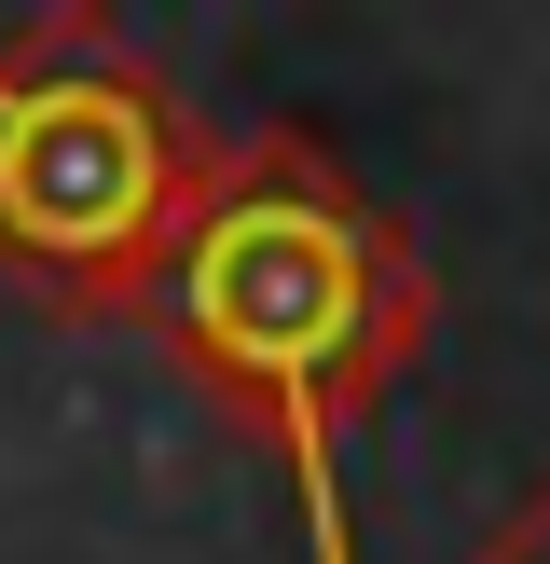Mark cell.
Returning a JSON list of instances; mask_svg holds the SVG:
<instances>
[{
  "label": "cell",
  "instance_id": "2",
  "mask_svg": "<svg viewBox=\"0 0 550 564\" xmlns=\"http://www.w3.org/2000/svg\"><path fill=\"white\" fill-rule=\"evenodd\" d=\"M220 138L110 14L0 28V262L82 317H152Z\"/></svg>",
  "mask_w": 550,
  "mask_h": 564
},
{
  "label": "cell",
  "instance_id": "1",
  "mask_svg": "<svg viewBox=\"0 0 550 564\" xmlns=\"http://www.w3.org/2000/svg\"><path fill=\"white\" fill-rule=\"evenodd\" d=\"M152 330L275 441L302 510V564H358L344 523V441L427 345V248L385 193L330 165V138L262 124L220 138L207 207L152 290Z\"/></svg>",
  "mask_w": 550,
  "mask_h": 564
},
{
  "label": "cell",
  "instance_id": "3",
  "mask_svg": "<svg viewBox=\"0 0 550 564\" xmlns=\"http://www.w3.org/2000/svg\"><path fill=\"white\" fill-rule=\"evenodd\" d=\"M482 564H550V482H537V496H522V510L482 538Z\"/></svg>",
  "mask_w": 550,
  "mask_h": 564
}]
</instances>
